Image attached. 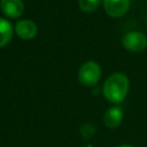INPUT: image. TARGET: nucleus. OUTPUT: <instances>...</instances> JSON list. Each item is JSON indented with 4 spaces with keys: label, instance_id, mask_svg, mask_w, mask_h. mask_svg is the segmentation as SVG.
<instances>
[{
    "label": "nucleus",
    "instance_id": "2",
    "mask_svg": "<svg viewBox=\"0 0 147 147\" xmlns=\"http://www.w3.org/2000/svg\"><path fill=\"white\" fill-rule=\"evenodd\" d=\"M101 78V68L94 61L85 62L78 71V80L86 87L94 86Z\"/></svg>",
    "mask_w": 147,
    "mask_h": 147
},
{
    "label": "nucleus",
    "instance_id": "8",
    "mask_svg": "<svg viewBox=\"0 0 147 147\" xmlns=\"http://www.w3.org/2000/svg\"><path fill=\"white\" fill-rule=\"evenodd\" d=\"M14 29L8 20L0 17V47L6 46L13 38Z\"/></svg>",
    "mask_w": 147,
    "mask_h": 147
},
{
    "label": "nucleus",
    "instance_id": "7",
    "mask_svg": "<svg viewBox=\"0 0 147 147\" xmlns=\"http://www.w3.org/2000/svg\"><path fill=\"white\" fill-rule=\"evenodd\" d=\"M123 121V109L119 106L110 107L103 115V124L109 129L119 126Z\"/></svg>",
    "mask_w": 147,
    "mask_h": 147
},
{
    "label": "nucleus",
    "instance_id": "1",
    "mask_svg": "<svg viewBox=\"0 0 147 147\" xmlns=\"http://www.w3.org/2000/svg\"><path fill=\"white\" fill-rule=\"evenodd\" d=\"M129 78L121 72L110 75L102 86V93L106 100L117 105L121 103L129 92Z\"/></svg>",
    "mask_w": 147,
    "mask_h": 147
},
{
    "label": "nucleus",
    "instance_id": "3",
    "mask_svg": "<svg viewBox=\"0 0 147 147\" xmlns=\"http://www.w3.org/2000/svg\"><path fill=\"white\" fill-rule=\"evenodd\" d=\"M123 47L129 52H141L147 46V38L139 31H130L124 34L122 39Z\"/></svg>",
    "mask_w": 147,
    "mask_h": 147
},
{
    "label": "nucleus",
    "instance_id": "9",
    "mask_svg": "<svg viewBox=\"0 0 147 147\" xmlns=\"http://www.w3.org/2000/svg\"><path fill=\"white\" fill-rule=\"evenodd\" d=\"M101 0H78L79 8L85 13H92L99 8Z\"/></svg>",
    "mask_w": 147,
    "mask_h": 147
},
{
    "label": "nucleus",
    "instance_id": "10",
    "mask_svg": "<svg viewBox=\"0 0 147 147\" xmlns=\"http://www.w3.org/2000/svg\"><path fill=\"white\" fill-rule=\"evenodd\" d=\"M118 147H133V146H131V145H121Z\"/></svg>",
    "mask_w": 147,
    "mask_h": 147
},
{
    "label": "nucleus",
    "instance_id": "4",
    "mask_svg": "<svg viewBox=\"0 0 147 147\" xmlns=\"http://www.w3.org/2000/svg\"><path fill=\"white\" fill-rule=\"evenodd\" d=\"M130 8V0H103V9L110 17H122Z\"/></svg>",
    "mask_w": 147,
    "mask_h": 147
},
{
    "label": "nucleus",
    "instance_id": "6",
    "mask_svg": "<svg viewBox=\"0 0 147 147\" xmlns=\"http://www.w3.org/2000/svg\"><path fill=\"white\" fill-rule=\"evenodd\" d=\"M1 11L9 18H17L24 11V3L22 0H1Z\"/></svg>",
    "mask_w": 147,
    "mask_h": 147
},
{
    "label": "nucleus",
    "instance_id": "5",
    "mask_svg": "<svg viewBox=\"0 0 147 147\" xmlns=\"http://www.w3.org/2000/svg\"><path fill=\"white\" fill-rule=\"evenodd\" d=\"M15 33L24 40L33 39L38 33V26L33 21L21 20L15 24Z\"/></svg>",
    "mask_w": 147,
    "mask_h": 147
}]
</instances>
